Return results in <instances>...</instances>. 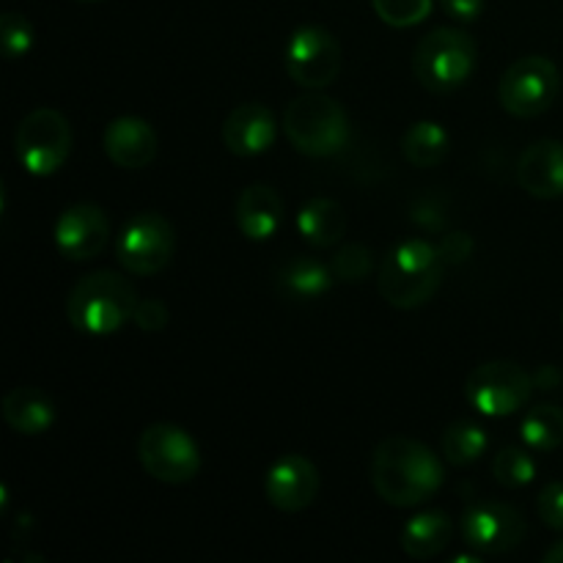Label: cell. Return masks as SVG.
<instances>
[{
  "label": "cell",
  "instance_id": "1",
  "mask_svg": "<svg viewBox=\"0 0 563 563\" xmlns=\"http://www.w3.org/2000/svg\"><path fill=\"white\" fill-rule=\"evenodd\" d=\"M372 484L388 506L412 509L443 487V465L429 445L396 434L374 449Z\"/></svg>",
  "mask_w": 563,
  "mask_h": 563
},
{
  "label": "cell",
  "instance_id": "2",
  "mask_svg": "<svg viewBox=\"0 0 563 563\" xmlns=\"http://www.w3.org/2000/svg\"><path fill=\"white\" fill-rule=\"evenodd\" d=\"M137 291L124 275L97 269L75 284L66 300V317L82 335H110L124 328L137 308Z\"/></svg>",
  "mask_w": 563,
  "mask_h": 563
},
{
  "label": "cell",
  "instance_id": "3",
  "mask_svg": "<svg viewBox=\"0 0 563 563\" xmlns=\"http://www.w3.org/2000/svg\"><path fill=\"white\" fill-rule=\"evenodd\" d=\"M445 264L438 245L427 240H405L390 247L377 269V289L388 306L410 311L434 297L443 284Z\"/></svg>",
  "mask_w": 563,
  "mask_h": 563
},
{
  "label": "cell",
  "instance_id": "4",
  "mask_svg": "<svg viewBox=\"0 0 563 563\" xmlns=\"http://www.w3.org/2000/svg\"><path fill=\"white\" fill-rule=\"evenodd\" d=\"M284 130L300 154L330 157L350 143V115L333 97L308 91L289 102L284 113Z\"/></svg>",
  "mask_w": 563,
  "mask_h": 563
},
{
  "label": "cell",
  "instance_id": "5",
  "mask_svg": "<svg viewBox=\"0 0 563 563\" xmlns=\"http://www.w3.org/2000/svg\"><path fill=\"white\" fill-rule=\"evenodd\" d=\"M478 47L462 27H434L418 42L412 55L416 80L432 93L456 91L476 69Z\"/></svg>",
  "mask_w": 563,
  "mask_h": 563
},
{
  "label": "cell",
  "instance_id": "6",
  "mask_svg": "<svg viewBox=\"0 0 563 563\" xmlns=\"http://www.w3.org/2000/svg\"><path fill=\"white\" fill-rule=\"evenodd\" d=\"M533 377L515 361H489L473 368L465 379V399L487 418L520 412L533 394Z\"/></svg>",
  "mask_w": 563,
  "mask_h": 563
},
{
  "label": "cell",
  "instance_id": "7",
  "mask_svg": "<svg viewBox=\"0 0 563 563\" xmlns=\"http://www.w3.org/2000/svg\"><path fill=\"white\" fill-rule=\"evenodd\" d=\"M561 91V71L544 55H526L504 71L498 86L500 108L517 119L548 113Z\"/></svg>",
  "mask_w": 563,
  "mask_h": 563
},
{
  "label": "cell",
  "instance_id": "8",
  "mask_svg": "<svg viewBox=\"0 0 563 563\" xmlns=\"http://www.w3.org/2000/svg\"><path fill=\"white\" fill-rule=\"evenodd\" d=\"M14 152L31 176H53L64 168L71 152V126L58 110L38 108L20 121L14 132Z\"/></svg>",
  "mask_w": 563,
  "mask_h": 563
},
{
  "label": "cell",
  "instance_id": "9",
  "mask_svg": "<svg viewBox=\"0 0 563 563\" xmlns=\"http://www.w3.org/2000/svg\"><path fill=\"white\" fill-rule=\"evenodd\" d=\"M143 471L163 484H187L201 471L198 443L176 423H152L137 440Z\"/></svg>",
  "mask_w": 563,
  "mask_h": 563
},
{
  "label": "cell",
  "instance_id": "10",
  "mask_svg": "<svg viewBox=\"0 0 563 563\" xmlns=\"http://www.w3.org/2000/svg\"><path fill=\"white\" fill-rule=\"evenodd\" d=\"M176 251V231L159 212H141L121 229L115 262L132 275H154L168 267Z\"/></svg>",
  "mask_w": 563,
  "mask_h": 563
},
{
  "label": "cell",
  "instance_id": "11",
  "mask_svg": "<svg viewBox=\"0 0 563 563\" xmlns=\"http://www.w3.org/2000/svg\"><path fill=\"white\" fill-rule=\"evenodd\" d=\"M286 75L308 91H322L341 71V44L328 27L302 25L284 47Z\"/></svg>",
  "mask_w": 563,
  "mask_h": 563
},
{
  "label": "cell",
  "instance_id": "12",
  "mask_svg": "<svg viewBox=\"0 0 563 563\" xmlns=\"http://www.w3.org/2000/svg\"><path fill=\"white\" fill-rule=\"evenodd\" d=\"M462 539L482 555H500L526 539V520L520 511L498 500H478L462 511Z\"/></svg>",
  "mask_w": 563,
  "mask_h": 563
},
{
  "label": "cell",
  "instance_id": "13",
  "mask_svg": "<svg viewBox=\"0 0 563 563\" xmlns=\"http://www.w3.org/2000/svg\"><path fill=\"white\" fill-rule=\"evenodd\" d=\"M110 242V220L97 203H71L55 223V245L69 262H88L97 258Z\"/></svg>",
  "mask_w": 563,
  "mask_h": 563
},
{
  "label": "cell",
  "instance_id": "14",
  "mask_svg": "<svg viewBox=\"0 0 563 563\" xmlns=\"http://www.w3.org/2000/svg\"><path fill=\"white\" fill-rule=\"evenodd\" d=\"M319 471L311 460L300 454H286L264 476V495L269 506L286 515L308 509L319 495Z\"/></svg>",
  "mask_w": 563,
  "mask_h": 563
},
{
  "label": "cell",
  "instance_id": "15",
  "mask_svg": "<svg viewBox=\"0 0 563 563\" xmlns=\"http://www.w3.org/2000/svg\"><path fill=\"white\" fill-rule=\"evenodd\" d=\"M517 185L533 198L553 201L563 196V143L553 137L533 141L517 159Z\"/></svg>",
  "mask_w": 563,
  "mask_h": 563
},
{
  "label": "cell",
  "instance_id": "16",
  "mask_svg": "<svg viewBox=\"0 0 563 563\" xmlns=\"http://www.w3.org/2000/svg\"><path fill=\"white\" fill-rule=\"evenodd\" d=\"M275 137H278L275 115L258 102L236 104L223 121V143L236 157H258L273 148Z\"/></svg>",
  "mask_w": 563,
  "mask_h": 563
},
{
  "label": "cell",
  "instance_id": "17",
  "mask_svg": "<svg viewBox=\"0 0 563 563\" xmlns=\"http://www.w3.org/2000/svg\"><path fill=\"white\" fill-rule=\"evenodd\" d=\"M102 146L110 163L126 170H141L157 157V132L141 115H119L104 130Z\"/></svg>",
  "mask_w": 563,
  "mask_h": 563
},
{
  "label": "cell",
  "instance_id": "18",
  "mask_svg": "<svg viewBox=\"0 0 563 563\" xmlns=\"http://www.w3.org/2000/svg\"><path fill=\"white\" fill-rule=\"evenodd\" d=\"M236 229L242 236L253 242L273 240L286 220L284 198L269 185H251L236 198Z\"/></svg>",
  "mask_w": 563,
  "mask_h": 563
},
{
  "label": "cell",
  "instance_id": "19",
  "mask_svg": "<svg viewBox=\"0 0 563 563\" xmlns=\"http://www.w3.org/2000/svg\"><path fill=\"white\" fill-rule=\"evenodd\" d=\"M454 537V522L445 511H418L416 517L405 522L401 528V550L416 561H429L443 553Z\"/></svg>",
  "mask_w": 563,
  "mask_h": 563
},
{
  "label": "cell",
  "instance_id": "20",
  "mask_svg": "<svg viewBox=\"0 0 563 563\" xmlns=\"http://www.w3.org/2000/svg\"><path fill=\"white\" fill-rule=\"evenodd\" d=\"M333 280V267H328V264L311 256L289 258V262L278 269V275H275V286H278L280 295L297 302L319 300L322 295H328Z\"/></svg>",
  "mask_w": 563,
  "mask_h": 563
},
{
  "label": "cell",
  "instance_id": "21",
  "mask_svg": "<svg viewBox=\"0 0 563 563\" xmlns=\"http://www.w3.org/2000/svg\"><path fill=\"white\" fill-rule=\"evenodd\" d=\"M3 418L14 432L27 434H44L55 423V405L47 394L38 388L22 385L5 394L3 399Z\"/></svg>",
  "mask_w": 563,
  "mask_h": 563
},
{
  "label": "cell",
  "instance_id": "22",
  "mask_svg": "<svg viewBox=\"0 0 563 563\" xmlns=\"http://www.w3.org/2000/svg\"><path fill=\"white\" fill-rule=\"evenodd\" d=\"M297 231L313 247L339 245L346 234V212L333 198H311L297 214Z\"/></svg>",
  "mask_w": 563,
  "mask_h": 563
},
{
  "label": "cell",
  "instance_id": "23",
  "mask_svg": "<svg viewBox=\"0 0 563 563\" xmlns=\"http://www.w3.org/2000/svg\"><path fill=\"white\" fill-rule=\"evenodd\" d=\"M449 148L451 137L445 132V126L429 119L416 121L405 132V137H401V154L416 168H434V165H440L449 157Z\"/></svg>",
  "mask_w": 563,
  "mask_h": 563
},
{
  "label": "cell",
  "instance_id": "24",
  "mask_svg": "<svg viewBox=\"0 0 563 563\" xmlns=\"http://www.w3.org/2000/svg\"><path fill=\"white\" fill-rule=\"evenodd\" d=\"M520 438L526 449L537 454H550V451L563 445V410L555 405H539L526 412L520 423Z\"/></svg>",
  "mask_w": 563,
  "mask_h": 563
},
{
  "label": "cell",
  "instance_id": "25",
  "mask_svg": "<svg viewBox=\"0 0 563 563\" xmlns=\"http://www.w3.org/2000/svg\"><path fill=\"white\" fill-rule=\"evenodd\" d=\"M487 434L478 423L471 421H456L440 438V451H443V460L454 467H467L473 462L482 460V454L487 451Z\"/></svg>",
  "mask_w": 563,
  "mask_h": 563
},
{
  "label": "cell",
  "instance_id": "26",
  "mask_svg": "<svg viewBox=\"0 0 563 563\" xmlns=\"http://www.w3.org/2000/svg\"><path fill=\"white\" fill-rule=\"evenodd\" d=\"M493 476L495 482L504 484L509 489L528 487V484L537 478V462L528 454L526 449H517V445H509V449H500L493 460Z\"/></svg>",
  "mask_w": 563,
  "mask_h": 563
},
{
  "label": "cell",
  "instance_id": "27",
  "mask_svg": "<svg viewBox=\"0 0 563 563\" xmlns=\"http://www.w3.org/2000/svg\"><path fill=\"white\" fill-rule=\"evenodd\" d=\"M330 267H333L335 278L344 280V284H363L374 273V251L361 242H352L335 253Z\"/></svg>",
  "mask_w": 563,
  "mask_h": 563
},
{
  "label": "cell",
  "instance_id": "28",
  "mask_svg": "<svg viewBox=\"0 0 563 563\" xmlns=\"http://www.w3.org/2000/svg\"><path fill=\"white\" fill-rule=\"evenodd\" d=\"M379 20L390 27H412L432 14L434 0H372Z\"/></svg>",
  "mask_w": 563,
  "mask_h": 563
},
{
  "label": "cell",
  "instance_id": "29",
  "mask_svg": "<svg viewBox=\"0 0 563 563\" xmlns=\"http://www.w3.org/2000/svg\"><path fill=\"white\" fill-rule=\"evenodd\" d=\"M0 42H3V55L9 60H20L33 47V27L20 11H5L0 16Z\"/></svg>",
  "mask_w": 563,
  "mask_h": 563
},
{
  "label": "cell",
  "instance_id": "30",
  "mask_svg": "<svg viewBox=\"0 0 563 563\" xmlns=\"http://www.w3.org/2000/svg\"><path fill=\"white\" fill-rule=\"evenodd\" d=\"M537 511L542 522L553 531H563V482H553L539 493Z\"/></svg>",
  "mask_w": 563,
  "mask_h": 563
},
{
  "label": "cell",
  "instance_id": "31",
  "mask_svg": "<svg viewBox=\"0 0 563 563\" xmlns=\"http://www.w3.org/2000/svg\"><path fill=\"white\" fill-rule=\"evenodd\" d=\"M438 251L445 267L467 262V256L473 253V236L465 234V231H451V234H445L443 240H440Z\"/></svg>",
  "mask_w": 563,
  "mask_h": 563
},
{
  "label": "cell",
  "instance_id": "32",
  "mask_svg": "<svg viewBox=\"0 0 563 563\" xmlns=\"http://www.w3.org/2000/svg\"><path fill=\"white\" fill-rule=\"evenodd\" d=\"M132 322L141 330H146V333H159V330L168 324V308L159 300H141L137 302Z\"/></svg>",
  "mask_w": 563,
  "mask_h": 563
},
{
  "label": "cell",
  "instance_id": "33",
  "mask_svg": "<svg viewBox=\"0 0 563 563\" xmlns=\"http://www.w3.org/2000/svg\"><path fill=\"white\" fill-rule=\"evenodd\" d=\"M445 9V14L454 16V20L460 22H473L478 20V14L484 11V3L487 0H440Z\"/></svg>",
  "mask_w": 563,
  "mask_h": 563
},
{
  "label": "cell",
  "instance_id": "34",
  "mask_svg": "<svg viewBox=\"0 0 563 563\" xmlns=\"http://www.w3.org/2000/svg\"><path fill=\"white\" fill-rule=\"evenodd\" d=\"M533 383H537V388H542V390L555 388V385H559V372H555V368L544 366L542 372H539L537 377H533Z\"/></svg>",
  "mask_w": 563,
  "mask_h": 563
},
{
  "label": "cell",
  "instance_id": "35",
  "mask_svg": "<svg viewBox=\"0 0 563 563\" xmlns=\"http://www.w3.org/2000/svg\"><path fill=\"white\" fill-rule=\"evenodd\" d=\"M542 561L544 563H563V539H561V542H555L553 548H550L548 553L542 555Z\"/></svg>",
  "mask_w": 563,
  "mask_h": 563
},
{
  "label": "cell",
  "instance_id": "36",
  "mask_svg": "<svg viewBox=\"0 0 563 563\" xmlns=\"http://www.w3.org/2000/svg\"><path fill=\"white\" fill-rule=\"evenodd\" d=\"M82 3H93V0H82Z\"/></svg>",
  "mask_w": 563,
  "mask_h": 563
}]
</instances>
